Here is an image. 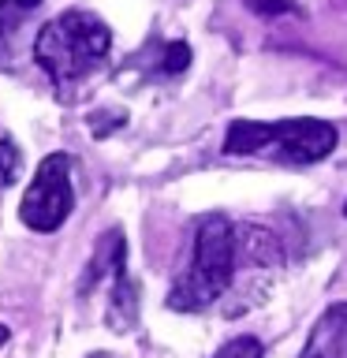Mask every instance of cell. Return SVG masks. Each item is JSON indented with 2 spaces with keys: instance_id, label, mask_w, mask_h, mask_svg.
<instances>
[{
  "instance_id": "obj_1",
  "label": "cell",
  "mask_w": 347,
  "mask_h": 358,
  "mask_svg": "<svg viewBox=\"0 0 347 358\" xmlns=\"http://www.w3.org/2000/svg\"><path fill=\"white\" fill-rule=\"evenodd\" d=\"M239 268V231L224 213H206L194 224L190 265L168 291V306L179 313H201L228 295Z\"/></svg>"
},
{
  "instance_id": "obj_2",
  "label": "cell",
  "mask_w": 347,
  "mask_h": 358,
  "mask_svg": "<svg viewBox=\"0 0 347 358\" xmlns=\"http://www.w3.org/2000/svg\"><path fill=\"white\" fill-rule=\"evenodd\" d=\"M108 49H112L108 22L83 8H71L64 15L49 19L34 38V60L52 78V86L60 94L64 90L71 94L78 83H86L105 64Z\"/></svg>"
},
{
  "instance_id": "obj_3",
  "label": "cell",
  "mask_w": 347,
  "mask_h": 358,
  "mask_svg": "<svg viewBox=\"0 0 347 358\" xmlns=\"http://www.w3.org/2000/svg\"><path fill=\"white\" fill-rule=\"evenodd\" d=\"M336 150V127L325 120H235L224 134V153L232 157H273L284 164H313Z\"/></svg>"
},
{
  "instance_id": "obj_4",
  "label": "cell",
  "mask_w": 347,
  "mask_h": 358,
  "mask_svg": "<svg viewBox=\"0 0 347 358\" xmlns=\"http://www.w3.org/2000/svg\"><path fill=\"white\" fill-rule=\"evenodd\" d=\"M75 209V190H71V157L67 153H49L34 172L27 194L19 201V220L30 231L49 235L71 217Z\"/></svg>"
},
{
  "instance_id": "obj_5",
  "label": "cell",
  "mask_w": 347,
  "mask_h": 358,
  "mask_svg": "<svg viewBox=\"0 0 347 358\" xmlns=\"http://www.w3.org/2000/svg\"><path fill=\"white\" fill-rule=\"evenodd\" d=\"M299 358H347V302H336L321 313Z\"/></svg>"
},
{
  "instance_id": "obj_6",
  "label": "cell",
  "mask_w": 347,
  "mask_h": 358,
  "mask_svg": "<svg viewBox=\"0 0 347 358\" xmlns=\"http://www.w3.org/2000/svg\"><path fill=\"white\" fill-rule=\"evenodd\" d=\"M38 8H41V0H0V64H4V56H11L27 19Z\"/></svg>"
},
{
  "instance_id": "obj_7",
  "label": "cell",
  "mask_w": 347,
  "mask_h": 358,
  "mask_svg": "<svg viewBox=\"0 0 347 358\" xmlns=\"http://www.w3.org/2000/svg\"><path fill=\"white\" fill-rule=\"evenodd\" d=\"M22 172V153L11 138H0V190L11 187Z\"/></svg>"
},
{
  "instance_id": "obj_8",
  "label": "cell",
  "mask_w": 347,
  "mask_h": 358,
  "mask_svg": "<svg viewBox=\"0 0 347 358\" xmlns=\"http://www.w3.org/2000/svg\"><path fill=\"white\" fill-rule=\"evenodd\" d=\"M213 358H265V347H262V340H254V336H235V340H228Z\"/></svg>"
},
{
  "instance_id": "obj_9",
  "label": "cell",
  "mask_w": 347,
  "mask_h": 358,
  "mask_svg": "<svg viewBox=\"0 0 347 358\" xmlns=\"http://www.w3.org/2000/svg\"><path fill=\"white\" fill-rule=\"evenodd\" d=\"M190 64V49L183 41H172V45H164V52H161V71L164 75H176V71H183V67Z\"/></svg>"
},
{
  "instance_id": "obj_10",
  "label": "cell",
  "mask_w": 347,
  "mask_h": 358,
  "mask_svg": "<svg viewBox=\"0 0 347 358\" xmlns=\"http://www.w3.org/2000/svg\"><path fill=\"white\" fill-rule=\"evenodd\" d=\"M254 8L257 11H284L288 0H254Z\"/></svg>"
},
{
  "instance_id": "obj_11",
  "label": "cell",
  "mask_w": 347,
  "mask_h": 358,
  "mask_svg": "<svg viewBox=\"0 0 347 358\" xmlns=\"http://www.w3.org/2000/svg\"><path fill=\"white\" fill-rule=\"evenodd\" d=\"M8 343V324H0V347Z\"/></svg>"
},
{
  "instance_id": "obj_12",
  "label": "cell",
  "mask_w": 347,
  "mask_h": 358,
  "mask_svg": "<svg viewBox=\"0 0 347 358\" xmlns=\"http://www.w3.org/2000/svg\"><path fill=\"white\" fill-rule=\"evenodd\" d=\"M90 358H116V355H105V351H97V355H90Z\"/></svg>"
},
{
  "instance_id": "obj_13",
  "label": "cell",
  "mask_w": 347,
  "mask_h": 358,
  "mask_svg": "<svg viewBox=\"0 0 347 358\" xmlns=\"http://www.w3.org/2000/svg\"><path fill=\"white\" fill-rule=\"evenodd\" d=\"M344 213H347V201H344Z\"/></svg>"
}]
</instances>
